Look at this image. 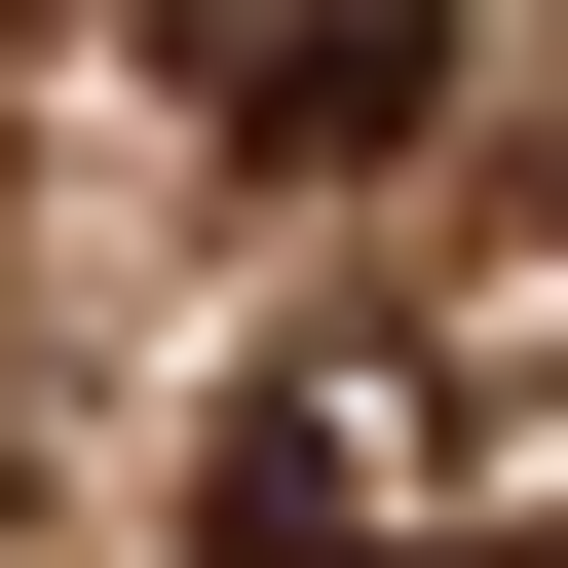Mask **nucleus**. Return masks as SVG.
Segmentation results:
<instances>
[{
	"label": "nucleus",
	"instance_id": "2",
	"mask_svg": "<svg viewBox=\"0 0 568 568\" xmlns=\"http://www.w3.org/2000/svg\"><path fill=\"white\" fill-rule=\"evenodd\" d=\"M152 77H190L265 190H379V152L455 114V0H152Z\"/></svg>",
	"mask_w": 568,
	"mask_h": 568
},
{
	"label": "nucleus",
	"instance_id": "1",
	"mask_svg": "<svg viewBox=\"0 0 568 568\" xmlns=\"http://www.w3.org/2000/svg\"><path fill=\"white\" fill-rule=\"evenodd\" d=\"M190 568H455V342H265L227 455H190Z\"/></svg>",
	"mask_w": 568,
	"mask_h": 568
}]
</instances>
